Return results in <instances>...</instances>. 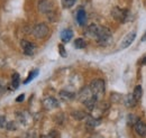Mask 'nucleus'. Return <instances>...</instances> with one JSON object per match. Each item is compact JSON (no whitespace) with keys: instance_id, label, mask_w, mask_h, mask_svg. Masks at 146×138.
Returning <instances> with one entry per match:
<instances>
[{"instance_id":"nucleus-1","label":"nucleus","mask_w":146,"mask_h":138,"mask_svg":"<svg viewBox=\"0 0 146 138\" xmlns=\"http://www.w3.org/2000/svg\"><path fill=\"white\" fill-rule=\"evenodd\" d=\"M90 88H91V91L93 93V96L100 100L104 94H105V90H106V86H105V82L104 80H100V79H97V80H93L90 84Z\"/></svg>"},{"instance_id":"nucleus-2","label":"nucleus","mask_w":146,"mask_h":138,"mask_svg":"<svg viewBox=\"0 0 146 138\" xmlns=\"http://www.w3.org/2000/svg\"><path fill=\"white\" fill-rule=\"evenodd\" d=\"M96 39L100 45H107L111 39V32L107 27H99Z\"/></svg>"},{"instance_id":"nucleus-3","label":"nucleus","mask_w":146,"mask_h":138,"mask_svg":"<svg viewBox=\"0 0 146 138\" xmlns=\"http://www.w3.org/2000/svg\"><path fill=\"white\" fill-rule=\"evenodd\" d=\"M111 15L115 19H117L120 23H127L130 20V13L127 9H119V8H113L111 11Z\"/></svg>"},{"instance_id":"nucleus-4","label":"nucleus","mask_w":146,"mask_h":138,"mask_svg":"<svg viewBox=\"0 0 146 138\" xmlns=\"http://www.w3.org/2000/svg\"><path fill=\"white\" fill-rule=\"evenodd\" d=\"M48 32H50L48 26L46 24H44V23L37 24L33 28V35L36 38H44V37H46L47 34H48Z\"/></svg>"},{"instance_id":"nucleus-5","label":"nucleus","mask_w":146,"mask_h":138,"mask_svg":"<svg viewBox=\"0 0 146 138\" xmlns=\"http://www.w3.org/2000/svg\"><path fill=\"white\" fill-rule=\"evenodd\" d=\"M54 3L51 0H39L38 2V11L42 14H51L53 13Z\"/></svg>"},{"instance_id":"nucleus-6","label":"nucleus","mask_w":146,"mask_h":138,"mask_svg":"<svg viewBox=\"0 0 146 138\" xmlns=\"http://www.w3.org/2000/svg\"><path fill=\"white\" fill-rule=\"evenodd\" d=\"M92 97H94V96H93V93H92L90 86H84V88H82L81 91H80L79 94H78V98H79V100H80L82 104H84L86 101H88L89 99H91Z\"/></svg>"},{"instance_id":"nucleus-7","label":"nucleus","mask_w":146,"mask_h":138,"mask_svg":"<svg viewBox=\"0 0 146 138\" xmlns=\"http://www.w3.org/2000/svg\"><path fill=\"white\" fill-rule=\"evenodd\" d=\"M20 46L23 48V52L25 53L26 55H28V56H32L35 52V45L33 43L26 40V39H23L20 42Z\"/></svg>"},{"instance_id":"nucleus-8","label":"nucleus","mask_w":146,"mask_h":138,"mask_svg":"<svg viewBox=\"0 0 146 138\" xmlns=\"http://www.w3.org/2000/svg\"><path fill=\"white\" fill-rule=\"evenodd\" d=\"M43 107L46 109V110H52L54 108H57L58 107V101L53 98V97H47L43 100Z\"/></svg>"},{"instance_id":"nucleus-9","label":"nucleus","mask_w":146,"mask_h":138,"mask_svg":"<svg viewBox=\"0 0 146 138\" xmlns=\"http://www.w3.org/2000/svg\"><path fill=\"white\" fill-rule=\"evenodd\" d=\"M135 38H136V32H130V33H128V34L123 38V40H121V43H120V47H121V48L128 47L129 45H131V43L135 40Z\"/></svg>"},{"instance_id":"nucleus-10","label":"nucleus","mask_w":146,"mask_h":138,"mask_svg":"<svg viewBox=\"0 0 146 138\" xmlns=\"http://www.w3.org/2000/svg\"><path fill=\"white\" fill-rule=\"evenodd\" d=\"M134 130L139 137H145L146 136V123L143 121L138 120L134 125Z\"/></svg>"},{"instance_id":"nucleus-11","label":"nucleus","mask_w":146,"mask_h":138,"mask_svg":"<svg viewBox=\"0 0 146 138\" xmlns=\"http://www.w3.org/2000/svg\"><path fill=\"white\" fill-rule=\"evenodd\" d=\"M76 21L80 26H84L87 23V14L83 8H79L76 11Z\"/></svg>"},{"instance_id":"nucleus-12","label":"nucleus","mask_w":146,"mask_h":138,"mask_svg":"<svg viewBox=\"0 0 146 138\" xmlns=\"http://www.w3.org/2000/svg\"><path fill=\"white\" fill-rule=\"evenodd\" d=\"M101 120L99 118H96V117H91V116H88L87 117V121H86V126L88 128H96L97 126L100 125Z\"/></svg>"},{"instance_id":"nucleus-13","label":"nucleus","mask_w":146,"mask_h":138,"mask_svg":"<svg viewBox=\"0 0 146 138\" xmlns=\"http://www.w3.org/2000/svg\"><path fill=\"white\" fill-rule=\"evenodd\" d=\"M58 96H60V99L63 100V101H71V100H73V99L75 98V94H74L73 92L65 91V90L61 91V92L58 93Z\"/></svg>"},{"instance_id":"nucleus-14","label":"nucleus","mask_w":146,"mask_h":138,"mask_svg":"<svg viewBox=\"0 0 146 138\" xmlns=\"http://www.w3.org/2000/svg\"><path fill=\"white\" fill-rule=\"evenodd\" d=\"M72 37H73V32L71 29L66 28V29L62 31V33H61V39H62L63 43H69L72 39Z\"/></svg>"},{"instance_id":"nucleus-15","label":"nucleus","mask_w":146,"mask_h":138,"mask_svg":"<svg viewBox=\"0 0 146 138\" xmlns=\"http://www.w3.org/2000/svg\"><path fill=\"white\" fill-rule=\"evenodd\" d=\"M98 31H99V26L92 24V25H90V26L88 27V29H87V35L92 37V38H96V37H97V34H98Z\"/></svg>"},{"instance_id":"nucleus-16","label":"nucleus","mask_w":146,"mask_h":138,"mask_svg":"<svg viewBox=\"0 0 146 138\" xmlns=\"http://www.w3.org/2000/svg\"><path fill=\"white\" fill-rule=\"evenodd\" d=\"M20 84V76H19L18 73H14L11 75V88L13 89H17Z\"/></svg>"},{"instance_id":"nucleus-17","label":"nucleus","mask_w":146,"mask_h":138,"mask_svg":"<svg viewBox=\"0 0 146 138\" xmlns=\"http://www.w3.org/2000/svg\"><path fill=\"white\" fill-rule=\"evenodd\" d=\"M133 96H134V98H135L137 101L141 100V98H142V96H143V88H142L141 86H135L134 92H133Z\"/></svg>"},{"instance_id":"nucleus-18","label":"nucleus","mask_w":146,"mask_h":138,"mask_svg":"<svg viewBox=\"0 0 146 138\" xmlns=\"http://www.w3.org/2000/svg\"><path fill=\"white\" fill-rule=\"evenodd\" d=\"M124 102H125V104H126L127 107H134V105L136 104V102H137V100L134 98L133 94H128V96H126Z\"/></svg>"},{"instance_id":"nucleus-19","label":"nucleus","mask_w":146,"mask_h":138,"mask_svg":"<svg viewBox=\"0 0 146 138\" xmlns=\"http://www.w3.org/2000/svg\"><path fill=\"white\" fill-rule=\"evenodd\" d=\"M87 46V43L83 38H76L74 40V47L78 48V50H81V48H84Z\"/></svg>"},{"instance_id":"nucleus-20","label":"nucleus","mask_w":146,"mask_h":138,"mask_svg":"<svg viewBox=\"0 0 146 138\" xmlns=\"http://www.w3.org/2000/svg\"><path fill=\"white\" fill-rule=\"evenodd\" d=\"M72 117L74 119H76V120H82V119H84V118H87L88 116H87V113L86 112H83V111H73L72 113Z\"/></svg>"},{"instance_id":"nucleus-21","label":"nucleus","mask_w":146,"mask_h":138,"mask_svg":"<svg viewBox=\"0 0 146 138\" xmlns=\"http://www.w3.org/2000/svg\"><path fill=\"white\" fill-rule=\"evenodd\" d=\"M38 72H39V71H38L37 69L34 70V71H32V72H29V75H28V76H27V79L24 81V84H28L32 80H34L37 75H38Z\"/></svg>"},{"instance_id":"nucleus-22","label":"nucleus","mask_w":146,"mask_h":138,"mask_svg":"<svg viewBox=\"0 0 146 138\" xmlns=\"http://www.w3.org/2000/svg\"><path fill=\"white\" fill-rule=\"evenodd\" d=\"M76 0H62V5L64 8H71L73 5L75 3Z\"/></svg>"},{"instance_id":"nucleus-23","label":"nucleus","mask_w":146,"mask_h":138,"mask_svg":"<svg viewBox=\"0 0 146 138\" xmlns=\"http://www.w3.org/2000/svg\"><path fill=\"white\" fill-rule=\"evenodd\" d=\"M7 91V84L3 80H0V97L3 96V93Z\"/></svg>"},{"instance_id":"nucleus-24","label":"nucleus","mask_w":146,"mask_h":138,"mask_svg":"<svg viewBox=\"0 0 146 138\" xmlns=\"http://www.w3.org/2000/svg\"><path fill=\"white\" fill-rule=\"evenodd\" d=\"M137 121H138V119H137V117L135 115H128V123L129 125H133L134 126Z\"/></svg>"},{"instance_id":"nucleus-25","label":"nucleus","mask_w":146,"mask_h":138,"mask_svg":"<svg viewBox=\"0 0 146 138\" xmlns=\"http://www.w3.org/2000/svg\"><path fill=\"white\" fill-rule=\"evenodd\" d=\"M6 128H7L8 130H16V129H17V125H16L15 122L10 121V122H7V126H6Z\"/></svg>"},{"instance_id":"nucleus-26","label":"nucleus","mask_w":146,"mask_h":138,"mask_svg":"<svg viewBox=\"0 0 146 138\" xmlns=\"http://www.w3.org/2000/svg\"><path fill=\"white\" fill-rule=\"evenodd\" d=\"M58 51H60V54H61L63 57H65V56H66V51H65V48H64V46H63L62 44H60V45H58Z\"/></svg>"},{"instance_id":"nucleus-27","label":"nucleus","mask_w":146,"mask_h":138,"mask_svg":"<svg viewBox=\"0 0 146 138\" xmlns=\"http://www.w3.org/2000/svg\"><path fill=\"white\" fill-rule=\"evenodd\" d=\"M7 126V122H6V118L3 116H0V128H3Z\"/></svg>"},{"instance_id":"nucleus-28","label":"nucleus","mask_w":146,"mask_h":138,"mask_svg":"<svg viewBox=\"0 0 146 138\" xmlns=\"http://www.w3.org/2000/svg\"><path fill=\"white\" fill-rule=\"evenodd\" d=\"M24 99H25V94H20V96H18V97L16 98V101H17V102H23Z\"/></svg>"},{"instance_id":"nucleus-29","label":"nucleus","mask_w":146,"mask_h":138,"mask_svg":"<svg viewBox=\"0 0 146 138\" xmlns=\"http://www.w3.org/2000/svg\"><path fill=\"white\" fill-rule=\"evenodd\" d=\"M26 138H35V133H34V131H29V133L27 134Z\"/></svg>"},{"instance_id":"nucleus-30","label":"nucleus","mask_w":146,"mask_h":138,"mask_svg":"<svg viewBox=\"0 0 146 138\" xmlns=\"http://www.w3.org/2000/svg\"><path fill=\"white\" fill-rule=\"evenodd\" d=\"M40 138H55V136H52L50 134V135H43V136H40Z\"/></svg>"},{"instance_id":"nucleus-31","label":"nucleus","mask_w":146,"mask_h":138,"mask_svg":"<svg viewBox=\"0 0 146 138\" xmlns=\"http://www.w3.org/2000/svg\"><path fill=\"white\" fill-rule=\"evenodd\" d=\"M141 40H142V42H146V32H145V34L143 35V37H142Z\"/></svg>"},{"instance_id":"nucleus-32","label":"nucleus","mask_w":146,"mask_h":138,"mask_svg":"<svg viewBox=\"0 0 146 138\" xmlns=\"http://www.w3.org/2000/svg\"><path fill=\"white\" fill-rule=\"evenodd\" d=\"M143 64H144V65H146V57H144V58H143Z\"/></svg>"},{"instance_id":"nucleus-33","label":"nucleus","mask_w":146,"mask_h":138,"mask_svg":"<svg viewBox=\"0 0 146 138\" xmlns=\"http://www.w3.org/2000/svg\"><path fill=\"white\" fill-rule=\"evenodd\" d=\"M93 138H97V137H93Z\"/></svg>"}]
</instances>
